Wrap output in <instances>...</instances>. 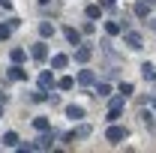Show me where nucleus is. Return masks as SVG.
Here are the masks:
<instances>
[{
    "mask_svg": "<svg viewBox=\"0 0 156 153\" xmlns=\"http://www.w3.org/2000/svg\"><path fill=\"white\" fill-rule=\"evenodd\" d=\"M78 81H81V84H90V81H93V75H90V72H81V75H78Z\"/></svg>",
    "mask_w": 156,
    "mask_h": 153,
    "instance_id": "nucleus-14",
    "label": "nucleus"
},
{
    "mask_svg": "<svg viewBox=\"0 0 156 153\" xmlns=\"http://www.w3.org/2000/svg\"><path fill=\"white\" fill-rule=\"evenodd\" d=\"M12 60H15V63H18V60H24V51H21V48H15V51H12Z\"/></svg>",
    "mask_w": 156,
    "mask_h": 153,
    "instance_id": "nucleus-18",
    "label": "nucleus"
},
{
    "mask_svg": "<svg viewBox=\"0 0 156 153\" xmlns=\"http://www.w3.org/2000/svg\"><path fill=\"white\" fill-rule=\"evenodd\" d=\"M105 138H108V141H123V138H126V129H123V126H111V129H108V132H105Z\"/></svg>",
    "mask_w": 156,
    "mask_h": 153,
    "instance_id": "nucleus-1",
    "label": "nucleus"
},
{
    "mask_svg": "<svg viewBox=\"0 0 156 153\" xmlns=\"http://www.w3.org/2000/svg\"><path fill=\"white\" fill-rule=\"evenodd\" d=\"M51 141H54V132L42 135V138H39V141H36V150H48V147H51Z\"/></svg>",
    "mask_w": 156,
    "mask_h": 153,
    "instance_id": "nucleus-2",
    "label": "nucleus"
},
{
    "mask_svg": "<svg viewBox=\"0 0 156 153\" xmlns=\"http://www.w3.org/2000/svg\"><path fill=\"white\" fill-rule=\"evenodd\" d=\"M0 111H3V108H0Z\"/></svg>",
    "mask_w": 156,
    "mask_h": 153,
    "instance_id": "nucleus-21",
    "label": "nucleus"
},
{
    "mask_svg": "<svg viewBox=\"0 0 156 153\" xmlns=\"http://www.w3.org/2000/svg\"><path fill=\"white\" fill-rule=\"evenodd\" d=\"M108 3H114V0H108Z\"/></svg>",
    "mask_w": 156,
    "mask_h": 153,
    "instance_id": "nucleus-20",
    "label": "nucleus"
},
{
    "mask_svg": "<svg viewBox=\"0 0 156 153\" xmlns=\"http://www.w3.org/2000/svg\"><path fill=\"white\" fill-rule=\"evenodd\" d=\"M66 114L72 117V120H81V117H84V108H78V105H69V108H66Z\"/></svg>",
    "mask_w": 156,
    "mask_h": 153,
    "instance_id": "nucleus-3",
    "label": "nucleus"
},
{
    "mask_svg": "<svg viewBox=\"0 0 156 153\" xmlns=\"http://www.w3.org/2000/svg\"><path fill=\"white\" fill-rule=\"evenodd\" d=\"M33 57H36V60H45V45H42V42L33 48Z\"/></svg>",
    "mask_w": 156,
    "mask_h": 153,
    "instance_id": "nucleus-8",
    "label": "nucleus"
},
{
    "mask_svg": "<svg viewBox=\"0 0 156 153\" xmlns=\"http://www.w3.org/2000/svg\"><path fill=\"white\" fill-rule=\"evenodd\" d=\"M33 126H36V129H48V120H45V117H36Z\"/></svg>",
    "mask_w": 156,
    "mask_h": 153,
    "instance_id": "nucleus-11",
    "label": "nucleus"
},
{
    "mask_svg": "<svg viewBox=\"0 0 156 153\" xmlns=\"http://www.w3.org/2000/svg\"><path fill=\"white\" fill-rule=\"evenodd\" d=\"M87 18H99V6H87Z\"/></svg>",
    "mask_w": 156,
    "mask_h": 153,
    "instance_id": "nucleus-13",
    "label": "nucleus"
},
{
    "mask_svg": "<svg viewBox=\"0 0 156 153\" xmlns=\"http://www.w3.org/2000/svg\"><path fill=\"white\" fill-rule=\"evenodd\" d=\"M9 75H12V78H24V72H21L18 66H12V69H9Z\"/></svg>",
    "mask_w": 156,
    "mask_h": 153,
    "instance_id": "nucleus-17",
    "label": "nucleus"
},
{
    "mask_svg": "<svg viewBox=\"0 0 156 153\" xmlns=\"http://www.w3.org/2000/svg\"><path fill=\"white\" fill-rule=\"evenodd\" d=\"M54 66H57V69H60V66H66V57H63V54H57V57H54Z\"/></svg>",
    "mask_w": 156,
    "mask_h": 153,
    "instance_id": "nucleus-19",
    "label": "nucleus"
},
{
    "mask_svg": "<svg viewBox=\"0 0 156 153\" xmlns=\"http://www.w3.org/2000/svg\"><path fill=\"white\" fill-rule=\"evenodd\" d=\"M39 33H42V36H51V33H54V27H51L48 21H42V24H39Z\"/></svg>",
    "mask_w": 156,
    "mask_h": 153,
    "instance_id": "nucleus-7",
    "label": "nucleus"
},
{
    "mask_svg": "<svg viewBox=\"0 0 156 153\" xmlns=\"http://www.w3.org/2000/svg\"><path fill=\"white\" fill-rule=\"evenodd\" d=\"M66 39H69L72 45H78V42H81V33H78V30H72V27H66Z\"/></svg>",
    "mask_w": 156,
    "mask_h": 153,
    "instance_id": "nucleus-5",
    "label": "nucleus"
},
{
    "mask_svg": "<svg viewBox=\"0 0 156 153\" xmlns=\"http://www.w3.org/2000/svg\"><path fill=\"white\" fill-rule=\"evenodd\" d=\"M126 42H129V48H141V36L138 33H126Z\"/></svg>",
    "mask_w": 156,
    "mask_h": 153,
    "instance_id": "nucleus-6",
    "label": "nucleus"
},
{
    "mask_svg": "<svg viewBox=\"0 0 156 153\" xmlns=\"http://www.w3.org/2000/svg\"><path fill=\"white\" fill-rule=\"evenodd\" d=\"M153 27H156V24H153Z\"/></svg>",
    "mask_w": 156,
    "mask_h": 153,
    "instance_id": "nucleus-22",
    "label": "nucleus"
},
{
    "mask_svg": "<svg viewBox=\"0 0 156 153\" xmlns=\"http://www.w3.org/2000/svg\"><path fill=\"white\" fill-rule=\"evenodd\" d=\"M141 72H144V78H150V75H153V66H150V63H144V66H141Z\"/></svg>",
    "mask_w": 156,
    "mask_h": 153,
    "instance_id": "nucleus-15",
    "label": "nucleus"
},
{
    "mask_svg": "<svg viewBox=\"0 0 156 153\" xmlns=\"http://www.w3.org/2000/svg\"><path fill=\"white\" fill-rule=\"evenodd\" d=\"M96 93H99V96H108L111 90H108V84H99V87H96Z\"/></svg>",
    "mask_w": 156,
    "mask_h": 153,
    "instance_id": "nucleus-16",
    "label": "nucleus"
},
{
    "mask_svg": "<svg viewBox=\"0 0 156 153\" xmlns=\"http://www.w3.org/2000/svg\"><path fill=\"white\" fill-rule=\"evenodd\" d=\"M39 84H42V87H48V84H51V72H42V78H39Z\"/></svg>",
    "mask_w": 156,
    "mask_h": 153,
    "instance_id": "nucleus-12",
    "label": "nucleus"
},
{
    "mask_svg": "<svg viewBox=\"0 0 156 153\" xmlns=\"http://www.w3.org/2000/svg\"><path fill=\"white\" fill-rule=\"evenodd\" d=\"M105 30H108V33H120V24H117V21H108Z\"/></svg>",
    "mask_w": 156,
    "mask_h": 153,
    "instance_id": "nucleus-10",
    "label": "nucleus"
},
{
    "mask_svg": "<svg viewBox=\"0 0 156 153\" xmlns=\"http://www.w3.org/2000/svg\"><path fill=\"white\" fill-rule=\"evenodd\" d=\"M147 12H150V9H147V3H138V6H135V15H138V18H144Z\"/></svg>",
    "mask_w": 156,
    "mask_h": 153,
    "instance_id": "nucleus-9",
    "label": "nucleus"
},
{
    "mask_svg": "<svg viewBox=\"0 0 156 153\" xmlns=\"http://www.w3.org/2000/svg\"><path fill=\"white\" fill-rule=\"evenodd\" d=\"M3 144H6V147H18V135H15V132H6V135H3Z\"/></svg>",
    "mask_w": 156,
    "mask_h": 153,
    "instance_id": "nucleus-4",
    "label": "nucleus"
}]
</instances>
